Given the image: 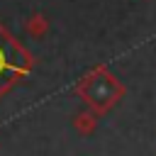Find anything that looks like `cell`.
Returning <instances> with one entry per match:
<instances>
[{"label":"cell","instance_id":"cell-1","mask_svg":"<svg viewBox=\"0 0 156 156\" xmlns=\"http://www.w3.org/2000/svg\"><path fill=\"white\" fill-rule=\"evenodd\" d=\"M80 93H83V98H85V102L90 107H95L98 112H107L124 95V85L112 73L100 68L90 78H85V83L80 85Z\"/></svg>","mask_w":156,"mask_h":156},{"label":"cell","instance_id":"cell-2","mask_svg":"<svg viewBox=\"0 0 156 156\" xmlns=\"http://www.w3.org/2000/svg\"><path fill=\"white\" fill-rule=\"evenodd\" d=\"M27 66V58H24V54L12 44V41H7V39H2L0 37V90L10 83V78L17 73V71H22Z\"/></svg>","mask_w":156,"mask_h":156}]
</instances>
